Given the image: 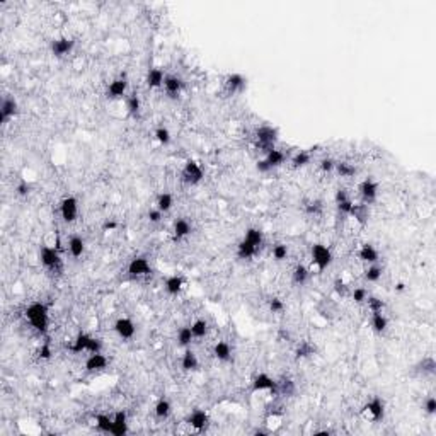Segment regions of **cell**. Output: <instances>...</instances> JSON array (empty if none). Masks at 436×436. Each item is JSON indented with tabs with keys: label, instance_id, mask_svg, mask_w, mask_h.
I'll list each match as a JSON object with an SVG mask.
<instances>
[{
	"label": "cell",
	"instance_id": "cell-58",
	"mask_svg": "<svg viewBox=\"0 0 436 436\" xmlns=\"http://www.w3.org/2000/svg\"><path fill=\"white\" fill-rule=\"evenodd\" d=\"M348 199H351V198H349L348 191L343 189V188H339L336 191V194H334V201H336V205H341V203H344V201H348Z\"/></svg>",
	"mask_w": 436,
	"mask_h": 436
},
{
	"label": "cell",
	"instance_id": "cell-26",
	"mask_svg": "<svg viewBox=\"0 0 436 436\" xmlns=\"http://www.w3.org/2000/svg\"><path fill=\"white\" fill-rule=\"evenodd\" d=\"M183 286H184V278L181 275H171V276H167L165 281H164L165 291L169 295H172V296L179 295L181 290H183Z\"/></svg>",
	"mask_w": 436,
	"mask_h": 436
},
{
	"label": "cell",
	"instance_id": "cell-25",
	"mask_svg": "<svg viewBox=\"0 0 436 436\" xmlns=\"http://www.w3.org/2000/svg\"><path fill=\"white\" fill-rule=\"evenodd\" d=\"M349 217H353L361 227H365L368 223V220H370V208H368L366 203H356V205H353L351 212H349Z\"/></svg>",
	"mask_w": 436,
	"mask_h": 436
},
{
	"label": "cell",
	"instance_id": "cell-14",
	"mask_svg": "<svg viewBox=\"0 0 436 436\" xmlns=\"http://www.w3.org/2000/svg\"><path fill=\"white\" fill-rule=\"evenodd\" d=\"M365 411L368 413V416H370V419L373 421V423H380V421L383 419V416H385V402H383L378 395H375L373 399L366 402Z\"/></svg>",
	"mask_w": 436,
	"mask_h": 436
},
{
	"label": "cell",
	"instance_id": "cell-24",
	"mask_svg": "<svg viewBox=\"0 0 436 436\" xmlns=\"http://www.w3.org/2000/svg\"><path fill=\"white\" fill-rule=\"evenodd\" d=\"M358 257H360V261L368 262V264H377L380 261V254L372 244H363L360 251H358Z\"/></svg>",
	"mask_w": 436,
	"mask_h": 436
},
{
	"label": "cell",
	"instance_id": "cell-11",
	"mask_svg": "<svg viewBox=\"0 0 436 436\" xmlns=\"http://www.w3.org/2000/svg\"><path fill=\"white\" fill-rule=\"evenodd\" d=\"M128 275L131 278H142V276H147L150 275L152 267H150V262H148L147 257H133V259L128 262Z\"/></svg>",
	"mask_w": 436,
	"mask_h": 436
},
{
	"label": "cell",
	"instance_id": "cell-43",
	"mask_svg": "<svg viewBox=\"0 0 436 436\" xmlns=\"http://www.w3.org/2000/svg\"><path fill=\"white\" fill-rule=\"evenodd\" d=\"M382 275H383V267L378 264H370L365 270V280L368 281V283H377L378 280H380L382 278Z\"/></svg>",
	"mask_w": 436,
	"mask_h": 436
},
{
	"label": "cell",
	"instance_id": "cell-54",
	"mask_svg": "<svg viewBox=\"0 0 436 436\" xmlns=\"http://www.w3.org/2000/svg\"><path fill=\"white\" fill-rule=\"evenodd\" d=\"M51 354H53V349H51V344L50 343H43L41 348L38 349V356L41 358V360H50Z\"/></svg>",
	"mask_w": 436,
	"mask_h": 436
},
{
	"label": "cell",
	"instance_id": "cell-41",
	"mask_svg": "<svg viewBox=\"0 0 436 436\" xmlns=\"http://www.w3.org/2000/svg\"><path fill=\"white\" fill-rule=\"evenodd\" d=\"M95 421V426L100 433H109L111 434V429H113V416H108V414H97L94 418Z\"/></svg>",
	"mask_w": 436,
	"mask_h": 436
},
{
	"label": "cell",
	"instance_id": "cell-27",
	"mask_svg": "<svg viewBox=\"0 0 436 436\" xmlns=\"http://www.w3.org/2000/svg\"><path fill=\"white\" fill-rule=\"evenodd\" d=\"M257 252H259V249H257L256 246H252V244L246 241V239H242V241L237 244V252L236 254H237L239 259H242V261L252 259Z\"/></svg>",
	"mask_w": 436,
	"mask_h": 436
},
{
	"label": "cell",
	"instance_id": "cell-10",
	"mask_svg": "<svg viewBox=\"0 0 436 436\" xmlns=\"http://www.w3.org/2000/svg\"><path fill=\"white\" fill-rule=\"evenodd\" d=\"M113 329H114V332H116L118 336L123 339V341H130V339H133V336H135V332H137V325H135V322H133L130 317H119V319H116V322H114Z\"/></svg>",
	"mask_w": 436,
	"mask_h": 436
},
{
	"label": "cell",
	"instance_id": "cell-7",
	"mask_svg": "<svg viewBox=\"0 0 436 436\" xmlns=\"http://www.w3.org/2000/svg\"><path fill=\"white\" fill-rule=\"evenodd\" d=\"M60 217L65 223H74L79 217V199L75 196H65L60 201Z\"/></svg>",
	"mask_w": 436,
	"mask_h": 436
},
{
	"label": "cell",
	"instance_id": "cell-59",
	"mask_svg": "<svg viewBox=\"0 0 436 436\" xmlns=\"http://www.w3.org/2000/svg\"><path fill=\"white\" fill-rule=\"evenodd\" d=\"M256 171L261 172V174H267V172H271L273 169H271V165L267 164L264 159H259L256 162Z\"/></svg>",
	"mask_w": 436,
	"mask_h": 436
},
{
	"label": "cell",
	"instance_id": "cell-1",
	"mask_svg": "<svg viewBox=\"0 0 436 436\" xmlns=\"http://www.w3.org/2000/svg\"><path fill=\"white\" fill-rule=\"evenodd\" d=\"M24 315L29 320L31 327L40 334L48 332V325H50V314H48V305L45 301H32L31 305H27V309L24 310Z\"/></svg>",
	"mask_w": 436,
	"mask_h": 436
},
{
	"label": "cell",
	"instance_id": "cell-16",
	"mask_svg": "<svg viewBox=\"0 0 436 436\" xmlns=\"http://www.w3.org/2000/svg\"><path fill=\"white\" fill-rule=\"evenodd\" d=\"M17 113H19L17 100L11 97V95H6V97L2 99V104H0V121L7 123L9 119H12Z\"/></svg>",
	"mask_w": 436,
	"mask_h": 436
},
{
	"label": "cell",
	"instance_id": "cell-2",
	"mask_svg": "<svg viewBox=\"0 0 436 436\" xmlns=\"http://www.w3.org/2000/svg\"><path fill=\"white\" fill-rule=\"evenodd\" d=\"M70 353L80 354V353H100L103 351V341L99 338L90 336L87 332H79L74 338V341L70 344Z\"/></svg>",
	"mask_w": 436,
	"mask_h": 436
},
{
	"label": "cell",
	"instance_id": "cell-23",
	"mask_svg": "<svg viewBox=\"0 0 436 436\" xmlns=\"http://www.w3.org/2000/svg\"><path fill=\"white\" fill-rule=\"evenodd\" d=\"M181 368H183V372H196L199 368V360L193 349H184L183 356H181Z\"/></svg>",
	"mask_w": 436,
	"mask_h": 436
},
{
	"label": "cell",
	"instance_id": "cell-48",
	"mask_svg": "<svg viewBox=\"0 0 436 436\" xmlns=\"http://www.w3.org/2000/svg\"><path fill=\"white\" fill-rule=\"evenodd\" d=\"M153 137H155V140L160 143V145H164V147H167L171 143V140H172V135H171V131L167 130L165 126H159L155 130V133H153Z\"/></svg>",
	"mask_w": 436,
	"mask_h": 436
},
{
	"label": "cell",
	"instance_id": "cell-19",
	"mask_svg": "<svg viewBox=\"0 0 436 436\" xmlns=\"http://www.w3.org/2000/svg\"><path fill=\"white\" fill-rule=\"evenodd\" d=\"M126 90H128V80H126V77L121 75L109 84L106 95L109 99H121L123 95H126Z\"/></svg>",
	"mask_w": 436,
	"mask_h": 436
},
{
	"label": "cell",
	"instance_id": "cell-40",
	"mask_svg": "<svg viewBox=\"0 0 436 436\" xmlns=\"http://www.w3.org/2000/svg\"><path fill=\"white\" fill-rule=\"evenodd\" d=\"M189 327H191V332H193L194 339H203L208 334V322L205 319H196Z\"/></svg>",
	"mask_w": 436,
	"mask_h": 436
},
{
	"label": "cell",
	"instance_id": "cell-17",
	"mask_svg": "<svg viewBox=\"0 0 436 436\" xmlns=\"http://www.w3.org/2000/svg\"><path fill=\"white\" fill-rule=\"evenodd\" d=\"M108 356L106 354H103V351L100 353H90L87 356V360H85V372L89 373H94V372H100L104 370V368L108 366Z\"/></svg>",
	"mask_w": 436,
	"mask_h": 436
},
{
	"label": "cell",
	"instance_id": "cell-52",
	"mask_svg": "<svg viewBox=\"0 0 436 436\" xmlns=\"http://www.w3.org/2000/svg\"><path fill=\"white\" fill-rule=\"evenodd\" d=\"M351 296L356 304H365L366 298H368V291H366V288H363V286H358V288H354L351 291Z\"/></svg>",
	"mask_w": 436,
	"mask_h": 436
},
{
	"label": "cell",
	"instance_id": "cell-57",
	"mask_svg": "<svg viewBox=\"0 0 436 436\" xmlns=\"http://www.w3.org/2000/svg\"><path fill=\"white\" fill-rule=\"evenodd\" d=\"M424 411L428 413L429 416H434L436 414V399L433 395H429L428 399L424 400Z\"/></svg>",
	"mask_w": 436,
	"mask_h": 436
},
{
	"label": "cell",
	"instance_id": "cell-22",
	"mask_svg": "<svg viewBox=\"0 0 436 436\" xmlns=\"http://www.w3.org/2000/svg\"><path fill=\"white\" fill-rule=\"evenodd\" d=\"M164 80H165V74L164 70L159 69V66H153V69H150L147 72V87L148 89H159L164 85Z\"/></svg>",
	"mask_w": 436,
	"mask_h": 436
},
{
	"label": "cell",
	"instance_id": "cell-3",
	"mask_svg": "<svg viewBox=\"0 0 436 436\" xmlns=\"http://www.w3.org/2000/svg\"><path fill=\"white\" fill-rule=\"evenodd\" d=\"M256 137V147L259 148L261 152L267 153L270 150L276 147V142L280 138V131H278L276 126H271V124H262L254 133Z\"/></svg>",
	"mask_w": 436,
	"mask_h": 436
},
{
	"label": "cell",
	"instance_id": "cell-33",
	"mask_svg": "<svg viewBox=\"0 0 436 436\" xmlns=\"http://www.w3.org/2000/svg\"><path fill=\"white\" fill-rule=\"evenodd\" d=\"M309 278H310V271H309V267H307V266L296 264L293 267V273H291V281H293V285L304 286L307 281H309Z\"/></svg>",
	"mask_w": 436,
	"mask_h": 436
},
{
	"label": "cell",
	"instance_id": "cell-6",
	"mask_svg": "<svg viewBox=\"0 0 436 436\" xmlns=\"http://www.w3.org/2000/svg\"><path fill=\"white\" fill-rule=\"evenodd\" d=\"M310 257H312V262L319 271L327 270L330 262H332V252L324 244H314L312 249H310Z\"/></svg>",
	"mask_w": 436,
	"mask_h": 436
},
{
	"label": "cell",
	"instance_id": "cell-49",
	"mask_svg": "<svg viewBox=\"0 0 436 436\" xmlns=\"http://www.w3.org/2000/svg\"><path fill=\"white\" fill-rule=\"evenodd\" d=\"M366 304H368V309H370V312H383V309H385V301H383L382 298H378V296H370L368 295L366 298Z\"/></svg>",
	"mask_w": 436,
	"mask_h": 436
},
{
	"label": "cell",
	"instance_id": "cell-18",
	"mask_svg": "<svg viewBox=\"0 0 436 436\" xmlns=\"http://www.w3.org/2000/svg\"><path fill=\"white\" fill-rule=\"evenodd\" d=\"M162 87H164L165 94L169 95L171 99H177L181 94V90H183V87H184V82H183V79L177 77V75H165V80H164V85H162Z\"/></svg>",
	"mask_w": 436,
	"mask_h": 436
},
{
	"label": "cell",
	"instance_id": "cell-46",
	"mask_svg": "<svg viewBox=\"0 0 436 436\" xmlns=\"http://www.w3.org/2000/svg\"><path fill=\"white\" fill-rule=\"evenodd\" d=\"M271 256L275 261H285L286 257H288V246H285V244H281V242L275 244L271 251Z\"/></svg>",
	"mask_w": 436,
	"mask_h": 436
},
{
	"label": "cell",
	"instance_id": "cell-55",
	"mask_svg": "<svg viewBox=\"0 0 436 436\" xmlns=\"http://www.w3.org/2000/svg\"><path fill=\"white\" fill-rule=\"evenodd\" d=\"M147 218H148V222H150V223H160L162 218H164V213H162L160 210H157V208H150V210H148V213H147Z\"/></svg>",
	"mask_w": 436,
	"mask_h": 436
},
{
	"label": "cell",
	"instance_id": "cell-9",
	"mask_svg": "<svg viewBox=\"0 0 436 436\" xmlns=\"http://www.w3.org/2000/svg\"><path fill=\"white\" fill-rule=\"evenodd\" d=\"M252 392H270V394H276V380L270 377L267 373H257L251 382Z\"/></svg>",
	"mask_w": 436,
	"mask_h": 436
},
{
	"label": "cell",
	"instance_id": "cell-20",
	"mask_svg": "<svg viewBox=\"0 0 436 436\" xmlns=\"http://www.w3.org/2000/svg\"><path fill=\"white\" fill-rule=\"evenodd\" d=\"M128 414L124 411H118L114 413L113 416V429H111V434L114 436H124L128 433Z\"/></svg>",
	"mask_w": 436,
	"mask_h": 436
},
{
	"label": "cell",
	"instance_id": "cell-31",
	"mask_svg": "<svg viewBox=\"0 0 436 436\" xmlns=\"http://www.w3.org/2000/svg\"><path fill=\"white\" fill-rule=\"evenodd\" d=\"M264 160L271 165V169H275V167H280V165L285 164L286 153L281 150V148H276V147H275L273 150H270L267 153H264Z\"/></svg>",
	"mask_w": 436,
	"mask_h": 436
},
{
	"label": "cell",
	"instance_id": "cell-32",
	"mask_svg": "<svg viewBox=\"0 0 436 436\" xmlns=\"http://www.w3.org/2000/svg\"><path fill=\"white\" fill-rule=\"evenodd\" d=\"M310 160H312V153L307 148V150H298L295 153L293 157L290 159V164H291V169H301V167L309 165Z\"/></svg>",
	"mask_w": 436,
	"mask_h": 436
},
{
	"label": "cell",
	"instance_id": "cell-44",
	"mask_svg": "<svg viewBox=\"0 0 436 436\" xmlns=\"http://www.w3.org/2000/svg\"><path fill=\"white\" fill-rule=\"evenodd\" d=\"M338 172L341 177H353L354 174H356V167H354L353 164H349V162H336V169H334Z\"/></svg>",
	"mask_w": 436,
	"mask_h": 436
},
{
	"label": "cell",
	"instance_id": "cell-12",
	"mask_svg": "<svg viewBox=\"0 0 436 436\" xmlns=\"http://www.w3.org/2000/svg\"><path fill=\"white\" fill-rule=\"evenodd\" d=\"M75 46V41L72 38H66V36H61V38H56L50 43V50L56 58H61V56H66L69 53H72Z\"/></svg>",
	"mask_w": 436,
	"mask_h": 436
},
{
	"label": "cell",
	"instance_id": "cell-37",
	"mask_svg": "<svg viewBox=\"0 0 436 436\" xmlns=\"http://www.w3.org/2000/svg\"><path fill=\"white\" fill-rule=\"evenodd\" d=\"M84 251H85V242H84V239L80 237V236H72L70 237V241H69V252H70V256L72 257H80L84 254Z\"/></svg>",
	"mask_w": 436,
	"mask_h": 436
},
{
	"label": "cell",
	"instance_id": "cell-13",
	"mask_svg": "<svg viewBox=\"0 0 436 436\" xmlns=\"http://www.w3.org/2000/svg\"><path fill=\"white\" fill-rule=\"evenodd\" d=\"M246 87H247V79L242 74H237L236 72V74L227 75V79H225V92L228 95L242 92Z\"/></svg>",
	"mask_w": 436,
	"mask_h": 436
},
{
	"label": "cell",
	"instance_id": "cell-42",
	"mask_svg": "<svg viewBox=\"0 0 436 436\" xmlns=\"http://www.w3.org/2000/svg\"><path fill=\"white\" fill-rule=\"evenodd\" d=\"M315 353V346L309 341H301L295 349V358L296 360H304V358H310Z\"/></svg>",
	"mask_w": 436,
	"mask_h": 436
},
{
	"label": "cell",
	"instance_id": "cell-4",
	"mask_svg": "<svg viewBox=\"0 0 436 436\" xmlns=\"http://www.w3.org/2000/svg\"><path fill=\"white\" fill-rule=\"evenodd\" d=\"M40 262L45 270L56 273L61 270V256L56 247L51 246H43L40 249Z\"/></svg>",
	"mask_w": 436,
	"mask_h": 436
},
{
	"label": "cell",
	"instance_id": "cell-15",
	"mask_svg": "<svg viewBox=\"0 0 436 436\" xmlns=\"http://www.w3.org/2000/svg\"><path fill=\"white\" fill-rule=\"evenodd\" d=\"M186 423H188L194 431H205V429L208 428V424H210V416H208L207 411H203V409H194L193 413L188 416Z\"/></svg>",
	"mask_w": 436,
	"mask_h": 436
},
{
	"label": "cell",
	"instance_id": "cell-29",
	"mask_svg": "<svg viewBox=\"0 0 436 436\" xmlns=\"http://www.w3.org/2000/svg\"><path fill=\"white\" fill-rule=\"evenodd\" d=\"M126 111H128V116L130 118H138L142 113V99L140 95H138L137 92L130 94L126 97Z\"/></svg>",
	"mask_w": 436,
	"mask_h": 436
},
{
	"label": "cell",
	"instance_id": "cell-56",
	"mask_svg": "<svg viewBox=\"0 0 436 436\" xmlns=\"http://www.w3.org/2000/svg\"><path fill=\"white\" fill-rule=\"evenodd\" d=\"M16 193L19 196H27L31 193V184L27 183V181H19L16 186Z\"/></svg>",
	"mask_w": 436,
	"mask_h": 436
},
{
	"label": "cell",
	"instance_id": "cell-39",
	"mask_svg": "<svg viewBox=\"0 0 436 436\" xmlns=\"http://www.w3.org/2000/svg\"><path fill=\"white\" fill-rule=\"evenodd\" d=\"M193 332H191V327L189 325H184V327H181L179 330H177V346L181 348H188L191 343H193Z\"/></svg>",
	"mask_w": 436,
	"mask_h": 436
},
{
	"label": "cell",
	"instance_id": "cell-28",
	"mask_svg": "<svg viewBox=\"0 0 436 436\" xmlns=\"http://www.w3.org/2000/svg\"><path fill=\"white\" fill-rule=\"evenodd\" d=\"M213 354L218 361L227 363L232 360V348H230V344L227 341H218L213 346Z\"/></svg>",
	"mask_w": 436,
	"mask_h": 436
},
{
	"label": "cell",
	"instance_id": "cell-51",
	"mask_svg": "<svg viewBox=\"0 0 436 436\" xmlns=\"http://www.w3.org/2000/svg\"><path fill=\"white\" fill-rule=\"evenodd\" d=\"M267 305H270V310L273 314H281L285 310V304L281 298H278V296H271L270 300H267Z\"/></svg>",
	"mask_w": 436,
	"mask_h": 436
},
{
	"label": "cell",
	"instance_id": "cell-30",
	"mask_svg": "<svg viewBox=\"0 0 436 436\" xmlns=\"http://www.w3.org/2000/svg\"><path fill=\"white\" fill-rule=\"evenodd\" d=\"M295 392H296V385L291 378L283 377L281 380L276 382V394L285 395V397H293Z\"/></svg>",
	"mask_w": 436,
	"mask_h": 436
},
{
	"label": "cell",
	"instance_id": "cell-50",
	"mask_svg": "<svg viewBox=\"0 0 436 436\" xmlns=\"http://www.w3.org/2000/svg\"><path fill=\"white\" fill-rule=\"evenodd\" d=\"M332 290H334V293H336L338 296H346L348 295V291H349V286L346 285V281L343 280V278H336V280L332 281Z\"/></svg>",
	"mask_w": 436,
	"mask_h": 436
},
{
	"label": "cell",
	"instance_id": "cell-38",
	"mask_svg": "<svg viewBox=\"0 0 436 436\" xmlns=\"http://www.w3.org/2000/svg\"><path fill=\"white\" fill-rule=\"evenodd\" d=\"M244 239L251 242L252 246H256L257 249H261L262 242H264V233H262L259 228L251 227V228H247V230H246V236H244Z\"/></svg>",
	"mask_w": 436,
	"mask_h": 436
},
{
	"label": "cell",
	"instance_id": "cell-36",
	"mask_svg": "<svg viewBox=\"0 0 436 436\" xmlns=\"http://www.w3.org/2000/svg\"><path fill=\"white\" fill-rule=\"evenodd\" d=\"M172 207H174V196L171 193H159L155 198V208L160 210L162 213L171 212Z\"/></svg>",
	"mask_w": 436,
	"mask_h": 436
},
{
	"label": "cell",
	"instance_id": "cell-61",
	"mask_svg": "<svg viewBox=\"0 0 436 436\" xmlns=\"http://www.w3.org/2000/svg\"><path fill=\"white\" fill-rule=\"evenodd\" d=\"M395 290H397V291H404V290H406V285L400 281V283H397V285H395Z\"/></svg>",
	"mask_w": 436,
	"mask_h": 436
},
{
	"label": "cell",
	"instance_id": "cell-62",
	"mask_svg": "<svg viewBox=\"0 0 436 436\" xmlns=\"http://www.w3.org/2000/svg\"><path fill=\"white\" fill-rule=\"evenodd\" d=\"M254 434H257V436H264V434H267V431H264V429H256V431H254Z\"/></svg>",
	"mask_w": 436,
	"mask_h": 436
},
{
	"label": "cell",
	"instance_id": "cell-5",
	"mask_svg": "<svg viewBox=\"0 0 436 436\" xmlns=\"http://www.w3.org/2000/svg\"><path fill=\"white\" fill-rule=\"evenodd\" d=\"M181 177H183V183L189 186H196L205 179V172L198 162L193 159H188L184 162L183 171H181Z\"/></svg>",
	"mask_w": 436,
	"mask_h": 436
},
{
	"label": "cell",
	"instance_id": "cell-45",
	"mask_svg": "<svg viewBox=\"0 0 436 436\" xmlns=\"http://www.w3.org/2000/svg\"><path fill=\"white\" fill-rule=\"evenodd\" d=\"M416 370L418 372H421V373H424V375H434V372H436V363H434V360L433 358H424L423 361H419V365L416 366Z\"/></svg>",
	"mask_w": 436,
	"mask_h": 436
},
{
	"label": "cell",
	"instance_id": "cell-21",
	"mask_svg": "<svg viewBox=\"0 0 436 436\" xmlns=\"http://www.w3.org/2000/svg\"><path fill=\"white\" fill-rule=\"evenodd\" d=\"M193 232V227H191L189 220L186 218H177L172 223V236H174V241H183Z\"/></svg>",
	"mask_w": 436,
	"mask_h": 436
},
{
	"label": "cell",
	"instance_id": "cell-60",
	"mask_svg": "<svg viewBox=\"0 0 436 436\" xmlns=\"http://www.w3.org/2000/svg\"><path fill=\"white\" fill-rule=\"evenodd\" d=\"M118 228V222L116 220H106V222L103 223V230L104 232H113V230H116Z\"/></svg>",
	"mask_w": 436,
	"mask_h": 436
},
{
	"label": "cell",
	"instance_id": "cell-35",
	"mask_svg": "<svg viewBox=\"0 0 436 436\" xmlns=\"http://www.w3.org/2000/svg\"><path fill=\"white\" fill-rule=\"evenodd\" d=\"M171 413H172V406L169 400L164 399V397L157 400L155 406H153V414H155L157 419H167L171 416Z\"/></svg>",
	"mask_w": 436,
	"mask_h": 436
},
{
	"label": "cell",
	"instance_id": "cell-53",
	"mask_svg": "<svg viewBox=\"0 0 436 436\" xmlns=\"http://www.w3.org/2000/svg\"><path fill=\"white\" fill-rule=\"evenodd\" d=\"M319 169L322 171L324 174H330V172H334V169H336V160L325 157V159H322L319 162Z\"/></svg>",
	"mask_w": 436,
	"mask_h": 436
},
{
	"label": "cell",
	"instance_id": "cell-47",
	"mask_svg": "<svg viewBox=\"0 0 436 436\" xmlns=\"http://www.w3.org/2000/svg\"><path fill=\"white\" fill-rule=\"evenodd\" d=\"M322 210H324V205L320 199H312L305 205V212L307 215H310V217H319V215H322Z\"/></svg>",
	"mask_w": 436,
	"mask_h": 436
},
{
	"label": "cell",
	"instance_id": "cell-34",
	"mask_svg": "<svg viewBox=\"0 0 436 436\" xmlns=\"http://www.w3.org/2000/svg\"><path fill=\"white\" fill-rule=\"evenodd\" d=\"M370 324H372V329L375 330L377 334H383L387 330V327H389V319L385 317L383 312H373Z\"/></svg>",
	"mask_w": 436,
	"mask_h": 436
},
{
	"label": "cell",
	"instance_id": "cell-8",
	"mask_svg": "<svg viewBox=\"0 0 436 436\" xmlns=\"http://www.w3.org/2000/svg\"><path fill=\"white\" fill-rule=\"evenodd\" d=\"M358 191H360V196H361V203H366L368 207L375 203L378 198V184L372 177L363 179L360 186H358Z\"/></svg>",
	"mask_w": 436,
	"mask_h": 436
}]
</instances>
